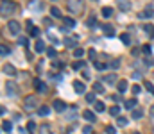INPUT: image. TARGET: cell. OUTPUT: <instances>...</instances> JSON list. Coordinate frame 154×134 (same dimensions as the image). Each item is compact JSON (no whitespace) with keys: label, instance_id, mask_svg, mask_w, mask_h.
I'll return each instance as SVG.
<instances>
[{"label":"cell","instance_id":"6da1fadb","mask_svg":"<svg viewBox=\"0 0 154 134\" xmlns=\"http://www.w3.org/2000/svg\"><path fill=\"white\" fill-rule=\"evenodd\" d=\"M15 13V4L11 2V0H2V7H0V15L4 18L7 15H13Z\"/></svg>","mask_w":154,"mask_h":134},{"label":"cell","instance_id":"7a4b0ae2","mask_svg":"<svg viewBox=\"0 0 154 134\" xmlns=\"http://www.w3.org/2000/svg\"><path fill=\"white\" fill-rule=\"evenodd\" d=\"M66 7H68L73 15H79L84 5H83V0H68V2H66Z\"/></svg>","mask_w":154,"mask_h":134},{"label":"cell","instance_id":"3957f363","mask_svg":"<svg viewBox=\"0 0 154 134\" xmlns=\"http://www.w3.org/2000/svg\"><path fill=\"white\" fill-rule=\"evenodd\" d=\"M73 27H75V20H73V18H65L63 20V32H68L70 29H73Z\"/></svg>","mask_w":154,"mask_h":134},{"label":"cell","instance_id":"277c9868","mask_svg":"<svg viewBox=\"0 0 154 134\" xmlns=\"http://www.w3.org/2000/svg\"><path fill=\"white\" fill-rule=\"evenodd\" d=\"M154 16V9L151 7V5H147L145 7V11H142V13H138V18H142V20H147V18H152Z\"/></svg>","mask_w":154,"mask_h":134},{"label":"cell","instance_id":"5b68a950","mask_svg":"<svg viewBox=\"0 0 154 134\" xmlns=\"http://www.w3.org/2000/svg\"><path fill=\"white\" fill-rule=\"evenodd\" d=\"M7 29L11 34H18L20 32V23L16 22V20H11V22H7Z\"/></svg>","mask_w":154,"mask_h":134},{"label":"cell","instance_id":"8992f818","mask_svg":"<svg viewBox=\"0 0 154 134\" xmlns=\"http://www.w3.org/2000/svg\"><path fill=\"white\" fill-rule=\"evenodd\" d=\"M52 107H54V111L63 113V111L66 109V104L63 102V100H54V102H52Z\"/></svg>","mask_w":154,"mask_h":134},{"label":"cell","instance_id":"52a82bcc","mask_svg":"<svg viewBox=\"0 0 154 134\" xmlns=\"http://www.w3.org/2000/svg\"><path fill=\"white\" fill-rule=\"evenodd\" d=\"M73 90H75V93H79V95H83V93H86V86H84V82H79V80H73Z\"/></svg>","mask_w":154,"mask_h":134},{"label":"cell","instance_id":"ba28073f","mask_svg":"<svg viewBox=\"0 0 154 134\" xmlns=\"http://www.w3.org/2000/svg\"><path fill=\"white\" fill-rule=\"evenodd\" d=\"M5 93H7V95H16V93H18L16 84L15 82H7V84H5Z\"/></svg>","mask_w":154,"mask_h":134},{"label":"cell","instance_id":"9c48e42d","mask_svg":"<svg viewBox=\"0 0 154 134\" xmlns=\"http://www.w3.org/2000/svg\"><path fill=\"white\" fill-rule=\"evenodd\" d=\"M23 107L25 109H32V107H36V98L34 97H27L23 102Z\"/></svg>","mask_w":154,"mask_h":134},{"label":"cell","instance_id":"30bf717a","mask_svg":"<svg viewBox=\"0 0 154 134\" xmlns=\"http://www.w3.org/2000/svg\"><path fill=\"white\" fill-rule=\"evenodd\" d=\"M100 29H102V32H104L108 38H113V36H115V29H113L111 25H102Z\"/></svg>","mask_w":154,"mask_h":134},{"label":"cell","instance_id":"8fae6325","mask_svg":"<svg viewBox=\"0 0 154 134\" xmlns=\"http://www.w3.org/2000/svg\"><path fill=\"white\" fill-rule=\"evenodd\" d=\"M117 80H118V77H117V73H109V75H106L104 77V82L106 84H117Z\"/></svg>","mask_w":154,"mask_h":134},{"label":"cell","instance_id":"7c38bea8","mask_svg":"<svg viewBox=\"0 0 154 134\" xmlns=\"http://www.w3.org/2000/svg\"><path fill=\"white\" fill-rule=\"evenodd\" d=\"M118 7H120V11H129L131 9V2L129 0H118Z\"/></svg>","mask_w":154,"mask_h":134},{"label":"cell","instance_id":"4fadbf2b","mask_svg":"<svg viewBox=\"0 0 154 134\" xmlns=\"http://www.w3.org/2000/svg\"><path fill=\"white\" fill-rule=\"evenodd\" d=\"M4 73H5V75H16V70H15V66H13V64H4Z\"/></svg>","mask_w":154,"mask_h":134},{"label":"cell","instance_id":"5bb4252c","mask_svg":"<svg viewBox=\"0 0 154 134\" xmlns=\"http://www.w3.org/2000/svg\"><path fill=\"white\" fill-rule=\"evenodd\" d=\"M34 88H36V91H39V93H43L47 88H45V82L43 80H39V79H36L34 80Z\"/></svg>","mask_w":154,"mask_h":134},{"label":"cell","instance_id":"9a60e30c","mask_svg":"<svg viewBox=\"0 0 154 134\" xmlns=\"http://www.w3.org/2000/svg\"><path fill=\"white\" fill-rule=\"evenodd\" d=\"M38 115H39V116H49V115H50V107H49V105H41V107L38 109Z\"/></svg>","mask_w":154,"mask_h":134},{"label":"cell","instance_id":"2e32d148","mask_svg":"<svg viewBox=\"0 0 154 134\" xmlns=\"http://www.w3.org/2000/svg\"><path fill=\"white\" fill-rule=\"evenodd\" d=\"M143 31H145V34H147V36H151V38H154V25H151V23H147V25H143Z\"/></svg>","mask_w":154,"mask_h":134},{"label":"cell","instance_id":"e0dca14e","mask_svg":"<svg viewBox=\"0 0 154 134\" xmlns=\"http://www.w3.org/2000/svg\"><path fill=\"white\" fill-rule=\"evenodd\" d=\"M2 131L9 134V132L13 131V123H11V122H7V120H4V122H2Z\"/></svg>","mask_w":154,"mask_h":134},{"label":"cell","instance_id":"ac0fdd59","mask_svg":"<svg viewBox=\"0 0 154 134\" xmlns=\"http://www.w3.org/2000/svg\"><path fill=\"white\" fill-rule=\"evenodd\" d=\"M83 116H84L86 122H95V115H93L91 111H84V113H83Z\"/></svg>","mask_w":154,"mask_h":134},{"label":"cell","instance_id":"d6986e66","mask_svg":"<svg viewBox=\"0 0 154 134\" xmlns=\"http://www.w3.org/2000/svg\"><path fill=\"white\" fill-rule=\"evenodd\" d=\"M100 13H102L104 18H111L113 16V7H102V11H100Z\"/></svg>","mask_w":154,"mask_h":134},{"label":"cell","instance_id":"ffe728a7","mask_svg":"<svg viewBox=\"0 0 154 134\" xmlns=\"http://www.w3.org/2000/svg\"><path fill=\"white\" fill-rule=\"evenodd\" d=\"M120 41H122L124 45H127V46H129V45H131V36L127 34V32H124V34L120 36Z\"/></svg>","mask_w":154,"mask_h":134},{"label":"cell","instance_id":"44dd1931","mask_svg":"<svg viewBox=\"0 0 154 134\" xmlns=\"http://www.w3.org/2000/svg\"><path fill=\"white\" fill-rule=\"evenodd\" d=\"M117 88H118V91H120V93H125V91H127V80H120Z\"/></svg>","mask_w":154,"mask_h":134},{"label":"cell","instance_id":"7402d4cb","mask_svg":"<svg viewBox=\"0 0 154 134\" xmlns=\"http://www.w3.org/2000/svg\"><path fill=\"white\" fill-rule=\"evenodd\" d=\"M34 48H36V52H38V54H39V52H43V50H45V43L41 41V39H38L36 45H34Z\"/></svg>","mask_w":154,"mask_h":134},{"label":"cell","instance_id":"603a6c76","mask_svg":"<svg viewBox=\"0 0 154 134\" xmlns=\"http://www.w3.org/2000/svg\"><path fill=\"white\" fill-rule=\"evenodd\" d=\"M93 91L95 93H104V86L100 82H93Z\"/></svg>","mask_w":154,"mask_h":134},{"label":"cell","instance_id":"cb8c5ba5","mask_svg":"<svg viewBox=\"0 0 154 134\" xmlns=\"http://www.w3.org/2000/svg\"><path fill=\"white\" fill-rule=\"evenodd\" d=\"M131 116L135 118V120H140V118L143 116V111H142V109H133V115H131Z\"/></svg>","mask_w":154,"mask_h":134},{"label":"cell","instance_id":"d4e9b609","mask_svg":"<svg viewBox=\"0 0 154 134\" xmlns=\"http://www.w3.org/2000/svg\"><path fill=\"white\" fill-rule=\"evenodd\" d=\"M50 15L54 18H61V11H59V7H50Z\"/></svg>","mask_w":154,"mask_h":134},{"label":"cell","instance_id":"484cf974","mask_svg":"<svg viewBox=\"0 0 154 134\" xmlns=\"http://www.w3.org/2000/svg\"><path fill=\"white\" fill-rule=\"evenodd\" d=\"M118 113H120V107H118V105L109 107V115H111V116H118Z\"/></svg>","mask_w":154,"mask_h":134},{"label":"cell","instance_id":"4316f807","mask_svg":"<svg viewBox=\"0 0 154 134\" xmlns=\"http://www.w3.org/2000/svg\"><path fill=\"white\" fill-rule=\"evenodd\" d=\"M86 102H88V104L97 102V100H95V93H86Z\"/></svg>","mask_w":154,"mask_h":134},{"label":"cell","instance_id":"83f0119b","mask_svg":"<svg viewBox=\"0 0 154 134\" xmlns=\"http://www.w3.org/2000/svg\"><path fill=\"white\" fill-rule=\"evenodd\" d=\"M39 134H52V131H50L49 125H41L39 127Z\"/></svg>","mask_w":154,"mask_h":134},{"label":"cell","instance_id":"f1b7e54d","mask_svg":"<svg viewBox=\"0 0 154 134\" xmlns=\"http://www.w3.org/2000/svg\"><path fill=\"white\" fill-rule=\"evenodd\" d=\"M135 105H136V100H135V98H129V100H125V107H127V109H133Z\"/></svg>","mask_w":154,"mask_h":134},{"label":"cell","instance_id":"f546056e","mask_svg":"<svg viewBox=\"0 0 154 134\" xmlns=\"http://www.w3.org/2000/svg\"><path fill=\"white\" fill-rule=\"evenodd\" d=\"M104 109H106L104 102H95V111H97V113H102Z\"/></svg>","mask_w":154,"mask_h":134},{"label":"cell","instance_id":"4dcf8cb0","mask_svg":"<svg viewBox=\"0 0 154 134\" xmlns=\"http://www.w3.org/2000/svg\"><path fill=\"white\" fill-rule=\"evenodd\" d=\"M72 68L73 70H79V68H84V61H75L72 64Z\"/></svg>","mask_w":154,"mask_h":134},{"label":"cell","instance_id":"1f68e13d","mask_svg":"<svg viewBox=\"0 0 154 134\" xmlns=\"http://www.w3.org/2000/svg\"><path fill=\"white\" fill-rule=\"evenodd\" d=\"M93 64H95V68H97V70H106V68H108V64L99 63V61H93Z\"/></svg>","mask_w":154,"mask_h":134},{"label":"cell","instance_id":"d6a6232c","mask_svg":"<svg viewBox=\"0 0 154 134\" xmlns=\"http://www.w3.org/2000/svg\"><path fill=\"white\" fill-rule=\"evenodd\" d=\"M86 25H88V27H91V25H97V18H95V16H90L88 20H86Z\"/></svg>","mask_w":154,"mask_h":134},{"label":"cell","instance_id":"836d02e7","mask_svg":"<svg viewBox=\"0 0 154 134\" xmlns=\"http://www.w3.org/2000/svg\"><path fill=\"white\" fill-rule=\"evenodd\" d=\"M117 123H118L120 127H125V125H127V118H124V116H118V120H117Z\"/></svg>","mask_w":154,"mask_h":134},{"label":"cell","instance_id":"e575fe53","mask_svg":"<svg viewBox=\"0 0 154 134\" xmlns=\"http://www.w3.org/2000/svg\"><path fill=\"white\" fill-rule=\"evenodd\" d=\"M31 36H34V38L39 36V29H38V27H34V25L31 27Z\"/></svg>","mask_w":154,"mask_h":134},{"label":"cell","instance_id":"d590c367","mask_svg":"<svg viewBox=\"0 0 154 134\" xmlns=\"http://www.w3.org/2000/svg\"><path fill=\"white\" fill-rule=\"evenodd\" d=\"M118 66H120V61H118V59H113V61L109 63V68H113V70H117Z\"/></svg>","mask_w":154,"mask_h":134},{"label":"cell","instance_id":"8d00e7d4","mask_svg":"<svg viewBox=\"0 0 154 134\" xmlns=\"http://www.w3.org/2000/svg\"><path fill=\"white\" fill-rule=\"evenodd\" d=\"M0 54H2V57H5V56L9 54V48H7L5 45H2V46H0Z\"/></svg>","mask_w":154,"mask_h":134},{"label":"cell","instance_id":"74e56055","mask_svg":"<svg viewBox=\"0 0 154 134\" xmlns=\"http://www.w3.org/2000/svg\"><path fill=\"white\" fill-rule=\"evenodd\" d=\"M73 56H75V57H83L84 56V50L83 48H75V50H73Z\"/></svg>","mask_w":154,"mask_h":134},{"label":"cell","instance_id":"f35d334b","mask_svg":"<svg viewBox=\"0 0 154 134\" xmlns=\"http://www.w3.org/2000/svg\"><path fill=\"white\" fill-rule=\"evenodd\" d=\"M73 41H75V38H73V39H72V38H66V39H65V45H66V46H73V45H75Z\"/></svg>","mask_w":154,"mask_h":134},{"label":"cell","instance_id":"ab89813d","mask_svg":"<svg viewBox=\"0 0 154 134\" xmlns=\"http://www.w3.org/2000/svg\"><path fill=\"white\" fill-rule=\"evenodd\" d=\"M88 56H90V59H91V61H95V57H97V52L93 50V48H90V50H88Z\"/></svg>","mask_w":154,"mask_h":134},{"label":"cell","instance_id":"60d3db41","mask_svg":"<svg viewBox=\"0 0 154 134\" xmlns=\"http://www.w3.org/2000/svg\"><path fill=\"white\" fill-rule=\"evenodd\" d=\"M106 134H117L115 127H113V125H108V127H106Z\"/></svg>","mask_w":154,"mask_h":134},{"label":"cell","instance_id":"b9f144b4","mask_svg":"<svg viewBox=\"0 0 154 134\" xmlns=\"http://www.w3.org/2000/svg\"><path fill=\"white\" fill-rule=\"evenodd\" d=\"M47 54H49V57H57L56 48H49V50H47Z\"/></svg>","mask_w":154,"mask_h":134},{"label":"cell","instance_id":"7bdbcfd3","mask_svg":"<svg viewBox=\"0 0 154 134\" xmlns=\"http://www.w3.org/2000/svg\"><path fill=\"white\" fill-rule=\"evenodd\" d=\"M145 64H147V66H152V64H154V59H152L151 56H147V57H145Z\"/></svg>","mask_w":154,"mask_h":134},{"label":"cell","instance_id":"ee69618b","mask_svg":"<svg viewBox=\"0 0 154 134\" xmlns=\"http://www.w3.org/2000/svg\"><path fill=\"white\" fill-rule=\"evenodd\" d=\"M34 129H36V123H34V122H29V123H27V131H29V132H32Z\"/></svg>","mask_w":154,"mask_h":134},{"label":"cell","instance_id":"f6af8a7d","mask_svg":"<svg viewBox=\"0 0 154 134\" xmlns=\"http://www.w3.org/2000/svg\"><path fill=\"white\" fill-rule=\"evenodd\" d=\"M18 43L22 45V46H27V45H29V41H27V38H20V39H18Z\"/></svg>","mask_w":154,"mask_h":134},{"label":"cell","instance_id":"bcb514c9","mask_svg":"<svg viewBox=\"0 0 154 134\" xmlns=\"http://www.w3.org/2000/svg\"><path fill=\"white\" fill-rule=\"evenodd\" d=\"M140 91H142V88H140L138 84H136V86H133V93H135V95H138Z\"/></svg>","mask_w":154,"mask_h":134},{"label":"cell","instance_id":"7dc6e473","mask_svg":"<svg viewBox=\"0 0 154 134\" xmlns=\"http://www.w3.org/2000/svg\"><path fill=\"white\" fill-rule=\"evenodd\" d=\"M145 88H147V90H149L151 93H154V86H152L151 82H145Z\"/></svg>","mask_w":154,"mask_h":134},{"label":"cell","instance_id":"c3c4849f","mask_svg":"<svg viewBox=\"0 0 154 134\" xmlns=\"http://www.w3.org/2000/svg\"><path fill=\"white\" fill-rule=\"evenodd\" d=\"M143 54H147V56L151 54V46L149 45H143Z\"/></svg>","mask_w":154,"mask_h":134},{"label":"cell","instance_id":"681fc988","mask_svg":"<svg viewBox=\"0 0 154 134\" xmlns=\"http://www.w3.org/2000/svg\"><path fill=\"white\" fill-rule=\"evenodd\" d=\"M83 132H84V134H90V132H91V127H90V125L83 127Z\"/></svg>","mask_w":154,"mask_h":134},{"label":"cell","instance_id":"f907efd6","mask_svg":"<svg viewBox=\"0 0 154 134\" xmlns=\"http://www.w3.org/2000/svg\"><path fill=\"white\" fill-rule=\"evenodd\" d=\"M133 79H135V80H138V79H142V73H138V72H135V73H133Z\"/></svg>","mask_w":154,"mask_h":134},{"label":"cell","instance_id":"816d5d0a","mask_svg":"<svg viewBox=\"0 0 154 134\" xmlns=\"http://www.w3.org/2000/svg\"><path fill=\"white\" fill-rule=\"evenodd\" d=\"M149 111H151V115L154 116V105H151V109H149Z\"/></svg>","mask_w":154,"mask_h":134},{"label":"cell","instance_id":"f5cc1de1","mask_svg":"<svg viewBox=\"0 0 154 134\" xmlns=\"http://www.w3.org/2000/svg\"><path fill=\"white\" fill-rule=\"evenodd\" d=\"M135 134H140V132H135Z\"/></svg>","mask_w":154,"mask_h":134},{"label":"cell","instance_id":"db71d44e","mask_svg":"<svg viewBox=\"0 0 154 134\" xmlns=\"http://www.w3.org/2000/svg\"><path fill=\"white\" fill-rule=\"evenodd\" d=\"M93 2H97V0H93Z\"/></svg>","mask_w":154,"mask_h":134}]
</instances>
